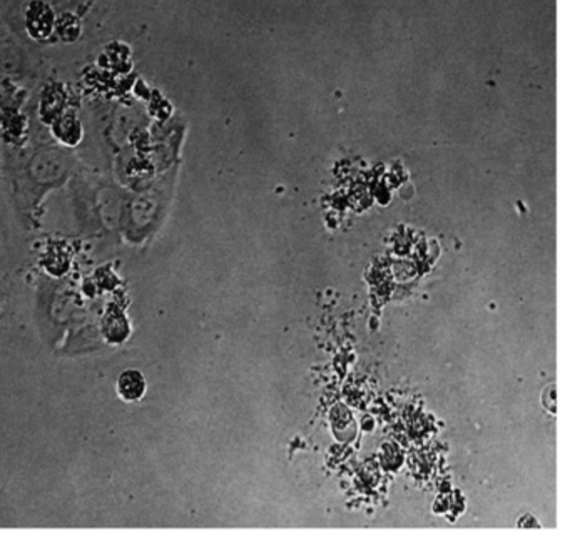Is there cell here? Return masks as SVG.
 I'll use <instances>...</instances> for the list:
<instances>
[{
  "label": "cell",
  "instance_id": "cell-1",
  "mask_svg": "<svg viewBox=\"0 0 570 541\" xmlns=\"http://www.w3.org/2000/svg\"><path fill=\"white\" fill-rule=\"evenodd\" d=\"M52 22H55V16H52L51 7L45 2H35L28 12V29L32 36L48 37L52 30Z\"/></svg>",
  "mask_w": 570,
  "mask_h": 541
},
{
  "label": "cell",
  "instance_id": "cell-2",
  "mask_svg": "<svg viewBox=\"0 0 570 541\" xmlns=\"http://www.w3.org/2000/svg\"><path fill=\"white\" fill-rule=\"evenodd\" d=\"M146 380L141 371L126 370L118 377V394L128 403L141 400L146 394Z\"/></svg>",
  "mask_w": 570,
  "mask_h": 541
}]
</instances>
